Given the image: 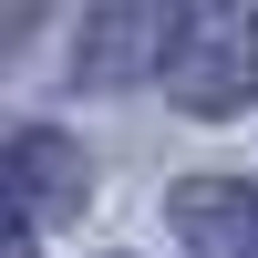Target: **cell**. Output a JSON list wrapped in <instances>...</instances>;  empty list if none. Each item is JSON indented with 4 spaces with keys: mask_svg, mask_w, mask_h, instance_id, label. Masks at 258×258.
Masks as SVG:
<instances>
[{
    "mask_svg": "<svg viewBox=\"0 0 258 258\" xmlns=\"http://www.w3.org/2000/svg\"><path fill=\"white\" fill-rule=\"evenodd\" d=\"M165 93H176L186 114H238L258 93V11L248 0H176Z\"/></svg>",
    "mask_w": 258,
    "mask_h": 258,
    "instance_id": "obj_1",
    "label": "cell"
},
{
    "mask_svg": "<svg viewBox=\"0 0 258 258\" xmlns=\"http://www.w3.org/2000/svg\"><path fill=\"white\" fill-rule=\"evenodd\" d=\"M165 52H176V0H93V21H83V83H145L165 73Z\"/></svg>",
    "mask_w": 258,
    "mask_h": 258,
    "instance_id": "obj_2",
    "label": "cell"
},
{
    "mask_svg": "<svg viewBox=\"0 0 258 258\" xmlns=\"http://www.w3.org/2000/svg\"><path fill=\"white\" fill-rule=\"evenodd\" d=\"M165 217H176V238L197 258H258V186L238 176H197L165 197Z\"/></svg>",
    "mask_w": 258,
    "mask_h": 258,
    "instance_id": "obj_3",
    "label": "cell"
},
{
    "mask_svg": "<svg viewBox=\"0 0 258 258\" xmlns=\"http://www.w3.org/2000/svg\"><path fill=\"white\" fill-rule=\"evenodd\" d=\"M11 186H21V227H52V217H73L83 197H93V176H83V145H62L52 124H31V135H11Z\"/></svg>",
    "mask_w": 258,
    "mask_h": 258,
    "instance_id": "obj_4",
    "label": "cell"
}]
</instances>
